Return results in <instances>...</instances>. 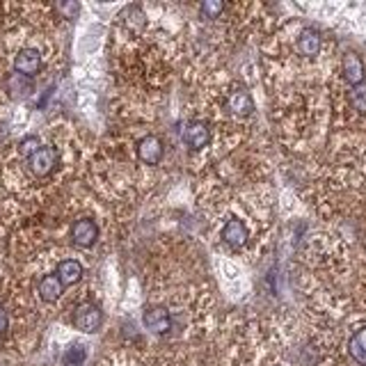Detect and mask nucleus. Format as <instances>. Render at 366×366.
<instances>
[{
	"mask_svg": "<svg viewBox=\"0 0 366 366\" xmlns=\"http://www.w3.org/2000/svg\"><path fill=\"white\" fill-rule=\"evenodd\" d=\"M23 160H26V169L30 176L49 178L60 167V149L53 144L42 142V147H39L35 153H30L28 158H23Z\"/></svg>",
	"mask_w": 366,
	"mask_h": 366,
	"instance_id": "nucleus-1",
	"label": "nucleus"
},
{
	"mask_svg": "<svg viewBox=\"0 0 366 366\" xmlns=\"http://www.w3.org/2000/svg\"><path fill=\"white\" fill-rule=\"evenodd\" d=\"M72 323L76 330H81L85 334H94L101 330V325H103V311H101V307L94 305V302H81V305H76L74 309Z\"/></svg>",
	"mask_w": 366,
	"mask_h": 366,
	"instance_id": "nucleus-2",
	"label": "nucleus"
},
{
	"mask_svg": "<svg viewBox=\"0 0 366 366\" xmlns=\"http://www.w3.org/2000/svg\"><path fill=\"white\" fill-rule=\"evenodd\" d=\"M69 236H72V243L76 247L90 250V247H94L99 243V224L92 217H81V220H76L72 224Z\"/></svg>",
	"mask_w": 366,
	"mask_h": 366,
	"instance_id": "nucleus-3",
	"label": "nucleus"
},
{
	"mask_svg": "<svg viewBox=\"0 0 366 366\" xmlns=\"http://www.w3.org/2000/svg\"><path fill=\"white\" fill-rule=\"evenodd\" d=\"M42 65H44L42 53L37 49H21L17 56H14V72L23 78H35L42 72Z\"/></svg>",
	"mask_w": 366,
	"mask_h": 366,
	"instance_id": "nucleus-4",
	"label": "nucleus"
},
{
	"mask_svg": "<svg viewBox=\"0 0 366 366\" xmlns=\"http://www.w3.org/2000/svg\"><path fill=\"white\" fill-rule=\"evenodd\" d=\"M142 323L151 334H167L172 330V316H169V311L160 305L147 307L142 314Z\"/></svg>",
	"mask_w": 366,
	"mask_h": 366,
	"instance_id": "nucleus-5",
	"label": "nucleus"
},
{
	"mask_svg": "<svg viewBox=\"0 0 366 366\" xmlns=\"http://www.w3.org/2000/svg\"><path fill=\"white\" fill-rule=\"evenodd\" d=\"M135 151H138L140 163H144V165H158L165 147H163V140L158 135H144L138 142Z\"/></svg>",
	"mask_w": 366,
	"mask_h": 366,
	"instance_id": "nucleus-6",
	"label": "nucleus"
},
{
	"mask_svg": "<svg viewBox=\"0 0 366 366\" xmlns=\"http://www.w3.org/2000/svg\"><path fill=\"white\" fill-rule=\"evenodd\" d=\"M181 138L190 149H201V147H206L208 142H211V131H208V126L204 122L194 119V122H188L183 126Z\"/></svg>",
	"mask_w": 366,
	"mask_h": 366,
	"instance_id": "nucleus-7",
	"label": "nucleus"
},
{
	"mask_svg": "<svg viewBox=\"0 0 366 366\" xmlns=\"http://www.w3.org/2000/svg\"><path fill=\"white\" fill-rule=\"evenodd\" d=\"M37 293L44 302H49L51 305V302H58L62 298V293H65V284L60 282V277L56 275V272H49V275H44L37 282Z\"/></svg>",
	"mask_w": 366,
	"mask_h": 366,
	"instance_id": "nucleus-8",
	"label": "nucleus"
},
{
	"mask_svg": "<svg viewBox=\"0 0 366 366\" xmlns=\"http://www.w3.org/2000/svg\"><path fill=\"white\" fill-rule=\"evenodd\" d=\"M56 275L60 277V282L67 286H74L83 279L85 270H83V263L78 259H62L58 266H56Z\"/></svg>",
	"mask_w": 366,
	"mask_h": 366,
	"instance_id": "nucleus-9",
	"label": "nucleus"
},
{
	"mask_svg": "<svg viewBox=\"0 0 366 366\" xmlns=\"http://www.w3.org/2000/svg\"><path fill=\"white\" fill-rule=\"evenodd\" d=\"M341 69H344V78L353 88L364 83V62L357 53H346L344 62H341Z\"/></svg>",
	"mask_w": 366,
	"mask_h": 366,
	"instance_id": "nucleus-10",
	"label": "nucleus"
},
{
	"mask_svg": "<svg viewBox=\"0 0 366 366\" xmlns=\"http://www.w3.org/2000/svg\"><path fill=\"white\" fill-rule=\"evenodd\" d=\"M222 238L224 243L231 247H243L247 243V229L240 220H227L222 227Z\"/></svg>",
	"mask_w": 366,
	"mask_h": 366,
	"instance_id": "nucleus-11",
	"label": "nucleus"
},
{
	"mask_svg": "<svg viewBox=\"0 0 366 366\" xmlns=\"http://www.w3.org/2000/svg\"><path fill=\"white\" fill-rule=\"evenodd\" d=\"M298 51L302 53V56L307 58H314L318 56V51H321V35L316 33V30H302L300 37H298Z\"/></svg>",
	"mask_w": 366,
	"mask_h": 366,
	"instance_id": "nucleus-12",
	"label": "nucleus"
},
{
	"mask_svg": "<svg viewBox=\"0 0 366 366\" xmlns=\"http://www.w3.org/2000/svg\"><path fill=\"white\" fill-rule=\"evenodd\" d=\"M229 110L238 117H247L254 110V101L245 90H236V92H231V97H229Z\"/></svg>",
	"mask_w": 366,
	"mask_h": 366,
	"instance_id": "nucleus-13",
	"label": "nucleus"
},
{
	"mask_svg": "<svg viewBox=\"0 0 366 366\" xmlns=\"http://www.w3.org/2000/svg\"><path fill=\"white\" fill-rule=\"evenodd\" d=\"M348 353L357 364H366V325L357 330L348 341Z\"/></svg>",
	"mask_w": 366,
	"mask_h": 366,
	"instance_id": "nucleus-14",
	"label": "nucleus"
},
{
	"mask_svg": "<svg viewBox=\"0 0 366 366\" xmlns=\"http://www.w3.org/2000/svg\"><path fill=\"white\" fill-rule=\"evenodd\" d=\"M85 360H88V348L83 344H72L65 350V357H62L65 366H83Z\"/></svg>",
	"mask_w": 366,
	"mask_h": 366,
	"instance_id": "nucleus-15",
	"label": "nucleus"
},
{
	"mask_svg": "<svg viewBox=\"0 0 366 366\" xmlns=\"http://www.w3.org/2000/svg\"><path fill=\"white\" fill-rule=\"evenodd\" d=\"M350 103H353L355 110L366 113V83L355 85V88L350 90Z\"/></svg>",
	"mask_w": 366,
	"mask_h": 366,
	"instance_id": "nucleus-16",
	"label": "nucleus"
},
{
	"mask_svg": "<svg viewBox=\"0 0 366 366\" xmlns=\"http://www.w3.org/2000/svg\"><path fill=\"white\" fill-rule=\"evenodd\" d=\"M224 10V3L222 0H204L201 3V14H204L206 19H217Z\"/></svg>",
	"mask_w": 366,
	"mask_h": 366,
	"instance_id": "nucleus-17",
	"label": "nucleus"
},
{
	"mask_svg": "<svg viewBox=\"0 0 366 366\" xmlns=\"http://www.w3.org/2000/svg\"><path fill=\"white\" fill-rule=\"evenodd\" d=\"M7 328H10V316H7L5 307H0V334H5Z\"/></svg>",
	"mask_w": 366,
	"mask_h": 366,
	"instance_id": "nucleus-18",
	"label": "nucleus"
}]
</instances>
